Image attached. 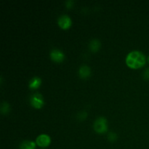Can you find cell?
Listing matches in <instances>:
<instances>
[{"mask_svg": "<svg viewBox=\"0 0 149 149\" xmlns=\"http://www.w3.org/2000/svg\"><path fill=\"white\" fill-rule=\"evenodd\" d=\"M148 61H149V57H148Z\"/></svg>", "mask_w": 149, "mask_h": 149, "instance_id": "obj_16", "label": "cell"}, {"mask_svg": "<svg viewBox=\"0 0 149 149\" xmlns=\"http://www.w3.org/2000/svg\"><path fill=\"white\" fill-rule=\"evenodd\" d=\"M143 77L146 80L149 79V68H146L145 71H143Z\"/></svg>", "mask_w": 149, "mask_h": 149, "instance_id": "obj_14", "label": "cell"}, {"mask_svg": "<svg viewBox=\"0 0 149 149\" xmlns=\"http://www.w3.org/2000/svg\"><path fill=\"white\" fill-rule=\"evenodd\" d=\"M50 58L52 61H54L55 62H62L64 60L65 58V55L63 53L62 51H61L60 49H52L50 52Z\"/></svg>", "mask_w": 149, "mask_h": 149, "instance_id": "obj_6", "label": "cell"}, {"mask_svg": "<svg viewBox=\"0 0 149 149\" xmlns=\"http://www.w3.org/2000/svg\"><path fill=\"white\" fill-rule=\"evenodd\" d=\"M74 3V1L73 0H68V1H65V6H66L67 8H71Z\"/></svg>", "mask_w": 149, "mask_h": 149, "instance_id": "obj_15", "label": "cell"}, {"mask_svg": "<svg viewBox=\"0 0 149 149\" xmlns=\"http://www.w3.org/2000/svg\"><path fill=\"white\" fill-rule=\"evenodd\" d=\"M100 42L97 39H94L91 40L89 45V47H90V50L93 52H96L99 50L100 48Z\"/></svg>", "mask_w": 149, "mask_h": 149, "instance_id": "obj_8", "label": "cell"}, {"mask_svg": "<svg viewBox=\"0 0 149 149\" xmlns=\"http://www.w3.org/2000/svg\"><path fill=\"white\" fill-rule=\"evenodd\" d=\"M58 25L63 29H68L71 26V19L66 15H61L58 18Z\"/></svg>", "mask_w": 149, "mask_h": 149, "instance_id": "obj_5", "label": "cell"}, {"mask_svg": "<svg viewBox=\"0 0 149 149\" xmlns=\"http://www.w3.org/2000/svg\"><path fill=\"white\" fill-rule=\"evenodd\" d=\"M91 74V69L87 65H81L79 68V75L81 79H86L88 78Z\"/></svg>", "mask_w": 149, "mask_h": 149, "instance_id": "obj_7", "label": "cell"}, {"mask_svg": "<svg viewBox=\"0 0 149 149\" xmlns=\"http://www.w3.org/2000/svg\"><path fill=\"white\" fill-rule=\"evenodd\" d=\"M108 139L110 141H111V142L116 141L117 140V135L115 132H109V135H108Z\"/></svg>", "mask_w": 149, "mask_h": 149, "instance_id": "obj_12", "label": "cell"}, {"mask_svg": "<svg viewBox=\"0 0 149 149\" xmlns=\"http://www.w3.org/2000/svg\"><path fill=\"white\" fill-rule=\"evenodd\" d=\"M36 143L31 141H24L20 143V149H35Z\"/></svg>", "mask_w": 149, "mask_h": 149, "instance_id": "obj_9", "label": "cell"}, {"mask_svg": "<svg viewBox=\"0 0 149 149\" xmlns=\"http://www.w3.org/2000/svg\"><path fill=\"white\" fill-rule=\"evenodd\" d=\"M146 60L143 54L140 51H132L126 57V64L133 69L141 68L146 64Z\"/></svg>", "mask_w": 149, "mask_h": 149, "instance_id": "obj_1", "label": "cell"}, {"mask_svg": "<svg viewBox=\"0 0 149 149\" xmlns=\"http://www.w3.org/2000/svg\"><path fill=\"white\" fill-rule=\"evenodd\" d=\"M10 106L7 102H3L1 105V113L2 114H7L10 111Z\"/></svg>", "mask_w": 149, "mask_h": 149, "instance_id": "obj_11", "label": "cell"}, {"mask_svg": "<svg viewBox=\"0 0 149 149\" xmlns=\"http://www.w3.org/2000/svg\"><path fill=\"white\" fill-rule=\"evenodd\" d=\"M94 130L97 133H105L108 130V122L106 118L103 116L97 118L94 123Z\"/></svg>", "mask_w": 149, "mask_h": 149, "instance_id": "obj_2", "label": "cell"}, {"mask_svg": "<svg viewBox=\"0 0 149 149\" xmlns=\"http://www.w3.org/2000/svg\"><path fill=\"white\" fill-rule=\"evenodd\" d=\"M30 102L31 106L33 107L36 108V109H41L44 106V103H45L42 95L38 93H35L31 97Z\"/></svg>", "mask_w": 149, "mask_h": 149, "instance_id": "obj_3", "label": "cell"}, {"mask_svg": "<svg viewBox=\"0 0 149 149\" xmlns=\"http://www.w3.org/2000/svg\"><path fill=\"white\" fill-rule=\"evenodd\" d=\"M87 113L85 111H83V112H81V113H79L78 114V119H79V120H84V119H85L86 118H87Z\"/></svg>", "mask_w": 149, "mask_h": 149, "instance_id": "obj_13", "label": "cell"}, {"mask_svg": "<svg viewBox=\"0 0 149 149\" xmlns=\"http://www.w3.org/2000/svg\"><path fill=\"white\" fill-rule=\"evenodd\" d=\"M42 84V80L39 77H33L32 79H31V81H29V88L32 89V90H35V89H37L39 86Z\"/></svg>", "mask_w": 149, "mask_h": 149, "instance_id": "obj_10", "label": "cell"}, {"mask_svg": "<svg viewBox=\"0 0 149 149\" xmlns=\"http://www.w3.org/2000/svg\"><path fill=\"white\" fill-rule=\"evenodd\" d=\"M51 143V139L49 135L42 134V135H39L36 140V145L39 146L41 148H46L49 146Z\"/></svg>", "mask_w": 149, "mask_h": 149, "instance_id": "obj_4", "label": "cell"}]
</instances>
